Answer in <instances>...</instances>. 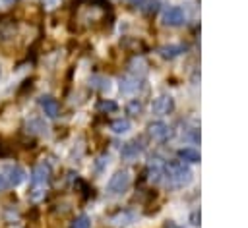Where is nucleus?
I'll use <instances>...</instances> for the list:
<instances>
[{"mask_svg": "<svg viewBox=\"0 0 248 228\" xmlns=\"http://www.w3.org/2000/svg\"><path fill=\"white\" fill-rule=\"evenodd\" d=\"M165 176H167L169 184L174 185V187H184V185H188V184L192 182V170H190V166H188L186 162H182V160H172V162H169V164L165 166Z\"/></svg>", "mask_w": 248, "mask_h": 228, "instance_id": "1", "label": "nucleus"}, {"mask_svg": "<svg viewBox=\"0 0 248 228\" xmlns=\"http://www.w3.org/2000/svg\"><path fill=\"white\" fill-rule=\"evenodd\" d=\"M130 185V172L128 170H118L110 176L108 184H107V193L108 195H120L128 189Z\"/></svg>", "mask_w": 248, "mask_h": 228, "instance_id": "2", "label": "nucleus"}, {"mask_svg": "<svg viewBox=\"0 0 248 228\" xmlns=\"http://www.w3.org/2000/svg\"><path fill=\"white\" fill-rule=\"evenodd\" d=\"M186 21V12L180 8V6H170L165 10L163 14V23L165 25H170V27H178Z\"/></svg>", "mask_w": 248, "mask_h": 228, "instance_id": "3", "label": "nucleus"}, {"mask_svg": "<svg viewBox=\"0 0 248 228\" xmlns=\"http://www.w3.org/2000/svg\"><path fill=\"white\" fill-rule=\"evenodd\" d=\"M4 180L8 185H19L25 180V170L17 164H6L4 166Z\"/></svg>", "mask_w": 248, "mask_h": 228, "instance_id": "4", "label": "nucleus"}, {"mask_svg": "<svg viewBox=\"0 0 248 228\" xmlns=\"http://www.w3.org/2000/svg\"><path fill=\"white\" fill-rule=\"evenodd\" d=\"M172 108H174V100H172V97H169V95H161V97H157V99L151 102L153 114H159V116L170 114Z\"/></svg>", "mask_w": 248, "mask_h": 228, "instance_id": "5", "label": "nucleus"}, {"mask_svg": "<svg viewBox=\"0 0 248 228\" xmlns=\"http://www.w3.org/2000/svg\"><path fill=\"white\" fill-rule=\"evenodd\" d=\"M48 180H50V166L45 162L37 164L31 172V185H43L45 187L48 184Z\"/></svg>", "mask_w": 248, "mask_h": 228, "instance_id": "6", "label": "nucleus"}, {"mask_svg": "<svg viewBox=\"0 0 248 228\" xmlns=\"http://www.w3.org/2000/svg\"><path fill=\"white\" fill-rule=\"evenodd\" d=\"M39 104H41L45 116H48V118H56V116L60 114V104H58V100H56L54 97H50V95H43V97L39 99Z\"/></svg>", "mask_w": 248, "mask_h": 228, "instance_id": "7", "label": "nucleus"}, {"mask_svg": "<svg viewBox=\"0 0 248 228\" xmlns=\"http://www.w3.org/2000/svg\"><path fill=\"white\" fill-rule=\"evenodd\" d=\"M147 129H149V135L153 139H157V141H167L172 135L169 124H165V122H151Z\"/></svg>", "mask_w": 248, "mask_h": 228, "instance_id": "8", "label": "nucleus"}, {"mask_svg": "<svg viewBox=\"0 0 248 228\" xmlns=\"http://www.w3.org/2000/svg\"><path fill=\"white\" fill-rule=\"evenodd\" d=\"M141 151H143V143L138 141V139H134V141H128V143L122 145L120 155H122V158H126V160H134V158H138V157L141 155Z\"/></svg>", "mask_w": 248, "mask_h": 228, "instance_id": "9", "label": "nucleus"}, {"mask_svg": "<svg viewBox=\"0 0 248 228\" xmlns=\"http://www.w3.org/2000/svg\"><path fill=\"white\" fill-rule=\"evenodd\" d=\"M120 93H124V95H134L140 87H141V79L140 77H136V75H126V77H122L120 79Z\"/></svg>", "mask_w": 248, "mask_h": 228, "instance_id": "10", "label": "nucleus"}, {"mask_svg": "<svg viewBox=\"0 0 248 228\" xmlns=\"http://www.w3.org/2000/svg\"><path fill=\"white\" fill-rule=\"evenodd\" d=\"M16 29H17L16 21H12V19H0V43L12 41L14 35H16Z\"/></svg>", "mask_w": 248, "mask_h": 228, "instance_id": "11", "label": "nucleus"}, {"mask_svg": "<svg viewBox=\"0 0 248 228\" xmlns=\"http://www.w3.org/2000/svg\"><path fill=\"white\" fill-rule=\"evenodd\" d=\"M46 124H45V120H41V118H31V120H27L25 122V131L27 133H33V135H41V133H46Z\"/></svg>", "mask_w": 248, "mask_h": 228, "instance_id": "12", "label": "nucleus"}, {"mask_svg": "<svg viewBox=\"0 0 248 228\" xmlns=\"http://www.w3.org/2000/svg\"><path fill=\"white\" fill-rule=\"evenodd\" d=\"M182 52H184V46L182 44H167V46H161L159 48V54L163 58H167V60H172V58L180 56Z\"/></svg>", "mask_w": 248, "mask_h": 228, "instance_id": "13", "label": "nucleus"}, {"mask_svg": "<svg viewBox=\"0 0 248 228\" xmlns=\"http://www.w3.org/2000/svg\"><path fill=\"white\" fill-rule=\"evenodd\" d=\"M165 176V166L159 162V160H153L151 164H149V180L151 182H161V178Z\"/></svg>", "mask_w": 248, "mask_h": 228, "instance_id": "14", "label": "nucleus"}, {"mask_svg": "<svg viewBox=\"0 0 248 228\" xmlns=\"http://www.w3.org/2000/svg\"><path fill=\"white\" fill-rule=\"evenodd\" d=\"M178 158L182 162H198L200 160V153L196 149H192V147H184V149L178 151Z\"/></svg>", "mask_w": 248, "mask_h": 228, "instance_id": "15", "label": "nucleus"}, {"mask_svg": "<svg viewBox=\"0 0 248 228\" xmlns=\"http://www.w3.org/2000/svg\"><path fill=\"white\" fill-rule=\"evenodd\" d=\"M145 70H147V64H145V60H143V58H136V60L130 64V73H132V75H136V77L143 75V73H145Z\"/></svg>", "mask_w": 248, "mask_h": 228, "instance_id": "16", "label": "nucleus"}, {"mask_svg": "<svg viewBox=\"0 0 248 228\" xmlns=\"http://www.w3.org/2000/svg\"><path fill=\"white\" fill-rule=\"evenodd\" d=\"M130 120L128 118H118V120H114V122H110V129L114 131V133H126L128 129H130Z\"/></svg>", "mask_w": 248, "mask_h": 228, "instance_id": "17", "label": "nucleus"}, {"mask_svg": "<svg viewBox=\"0 0 248 228\" xmlns=\"http://www.w3.org/2000/svg\"><path fill=\"white\" fill-rule=\"evenodd\" d=\"M27 197L31 199V201H41L43 197H45V187L43 185H31L29 187V191H27Z\"/></svg>", "mask_w": 248, "mask_h": 228, "instance_id": "18", "label": "nucleus"}, {"mask_svg": "<svg viewBox=\"0 0 248 228\" xmlns=\"http://www.w3.org/2000/svg\"><path fill=\"white\" fill-rule=\"evenodd\" d=\"M132 218H134V214L130 211H120L118 214L112 216V222L114 224H128V222H132Z\"/></svg>", "mask_w": 248, "mask_h": 228, "instance_id": "19", "label": "nucleus"}, {"mask_svg": "<svg viewBox=\"0 0 248 228\" xmlns=\"http://www.w3.org/2000/svg\"><path fill=\"white\" fill-rule=\"evenodd\" d=\"M141 108H143L141 102H140L138 99H132V100L128 102V106H126V112H128L130 116H138V114L141 112Z\"/></svg>", "mask_w": 248, "mask_h": 228, "instance_id": "20", "label": "nucleus"}, {"mask_svg": "<svg viewBox=\"0 0 248 228\" xmlns=\"http://www.w3.org/2000/svg\"><path fill=\"white\" fill-rule=\"evenodd\" d=\"M70 228H91V220H89V216L87 214H79L74 222H72V226Z\"/></svg>", "mask_w": 248, "mask_h": 228, "instance_id": "21", "label": "nucleus"}, {"mask_svg": "<svg viewBox=\"0 0 248 228\" xmlns=\"http://www.w3.org/2000/svg\"><path fill=\"white\" fill-rule=\"evenodd\" d=\"M97 108L103 110V112H114L116 110V102H112V100H101L97 104Z\"/></svg>", "mask_w": 248, "mask_h": 228, "instance_id": "22", "label": "nucleus"}, {"mask_svg": "<svg viewBox=\"0 0 248 228\" xmlns=\"http://www.w3.org/2000/svg\"><path fill=\"white\" fill-rule=\"evenodd\" d=\"M91 87H99V89H107L108 91V79H105V77H93L91 79Z\"/></svg>", "mask_w": 248, "mask_h": 228, "instance_id": "23", "label": "nucleus"}, {"mask_svg": "<svg viewBox=\"0 0 248 228\" xmlns=\"http://www.w3.org/2000/svg\"><path fill=\"white\" fill-rule=\"evenodd\" d=\"M41 4H43L46 10H54V8H58V6L62 4V0H41Z\"/></svg>", "mask_w": 248, "mask_h": 228, "instance_id": "24", "label": "nucleus"}, {"mask_svg": "<svg viewBox=\"0 0 248 228\" xmlns=\"http://www.w3.org/2000/svg\"><path fill=\"white\" fill-rule=\"evenodd\" d=\"M10 155H12V149H10V147H6V143L0 139V157H4V158H6V157H10Z\"/></svg>", "mask_w": 248, "mask_h": 228, "instance_id": "25", "label": "nucleus"}, {"mask_svg": "<svg viewBox=\"0 0 248 228\" xmlns=\"http://www.w3.org/2000/svg\"><path fill=\"white\" fill-rule=\"evenodd\" d=\"M147 4H149V6H147V12H157L159 6H161L157 0H147Z\"/></svg>", "mask_w": 248, "mask_h": 228, "instance_id": "26", "label": "nucleus"}, {"mask_svg": "<svg viewBox=\"0 0 248 228\" xmlns=\"http://www.w3.org/2000/svg\"><path fill=\"white\" fill-rule=\"evenodd\" d=\"M107 162H108V157H101V158L97 160V166H95V168H97V172H101V170H103V166H105Z\"/></svg>", "mask_w": 248, "mask_h": 228, "instance_id": "27", "label": "nucleus"}, {"mask_svg": "<svg viewBox=\"0 0 248 228\" xmlns=\"http://www.w3.org/2000/svg\"><path fill=\"white\" fill-rule=\"evenodd\" d=\"M190 220H192V224H194V226H196V224H200V222H198V220H200V211H194V213H192V216H190Z\"/></svg>", "mask_w": 248, "mask_h": 228, "instance_id": "28", "label": "nucleus"}, {"mask_svg": "<svg viewBox=\"0 0 248 228\" xmlns=\"http://www.w3.org/2000/svg\"><path fill=\"white\" fill-rule=\"evenodd\" d=\"M130 2H132L134 6H143V4L147 2V0H130Z\"/></svg>", "mask_w": 248, "mask_h": 228, "instance_id": "29", "label": "nucleus"}, {"mask_svg": "<svg viewBox=\"0 0 248 228\" xmlns=\"http://www.w3.org/2000/svg\"><path fill=\"white\" fill-rule=\"evenodd\" d=\"M4 187H6V180H4V176L0 174V191H2Z\"/></svg>", "mask_w": 248, "mask_h": 228, "instance_id": "30", "label": "nucleus"}, {"mask_svg": "<svg viewBox=\"0 0 248 228\" xmlns=\"http://www.w3.org/2000/svg\"><path fill=\"white\" fill-rule=\"evenodd\" d=\"M4 2H6V4H16L17 0H4Z\"/></svg>", "mask_w": 248, "mask_h": 228, "instance_id": "31", "label": "nucleus"}, {"mask_svg": "<svg viewBox=\"0 0 248 228\" xmlns=\"http://www.w3.org/2000/svg\"><path fill=\"white\" fill-rule=\"evenodd\" d=\"M0 77H2V68H0Z\"/></svg>", "mask_w": 248, "mask_h": 228, "instance_id": "32", "label": "nucleus"}]
</instances>
